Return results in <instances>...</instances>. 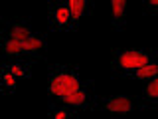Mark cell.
<instances>
[{"instance_id":"4fadbf2b","label":"cell","mask_w":158,"mask_h":119,"mask_svg":"<svg viewBox=\"0 0 158 119\" xmlns=\"http://www.w3.org/2000/svg\"><path fill=\"white\" fill-rule=\"evenodd\" d=\"M48 119H75V109L67 107V105H57V103H52L48 113Z\"/></svg>"},{"instance_id":"5bb4252c","label":"cell","mask_w":158,"mask_h":119,"mask_svg":"<svg viewBox=\"0 0 158 119\" xmlns=\"http://www.w3.org/2000/svg\"><path fill=\"white\" fill-rule=\"evenodd\" d=\"M142 99L150 105H154V101H158V76L152 79H146L144 89H142Z\"/></svg>"},{"instance_id":"6da1fadb","label":"cell","mask_w":158,"mask_h":119,"mask_svg":"<svg viewBox=\"0 0 158 119\" xmlns=\"http://www.w3.org/2000/svg\"><path fill=\"white\" fill-rule=\"evenodd\" d=\"M85 87H93V79H83L75 66H63V64L49 66L48 93L52 95L53 103H59L61 99L71 95L73 91H79V89H85Z\"/></svg>"},{"instance_id":"9a60e30c","label":"cell","mask_w":158,"mask_h":119,"mask_svg":"<svg viewBox=\"0 0 158 119\" xmlns=\"http://www.w3.org/2000/svg\"><path fill=\"white\" fill-rule=\"evenodd\" d=\"M146 14H158V0L146 2Z\"/></svg>"},{"instance_id":"277c9868","label":"cell","mask_w":158,"mask_h":119,"mask_svg":"<svg viewBox=\"0 0 158 119\" xmlns=\"http://www.w3.org/2000/svg\"><path fill=\"white\" fill-rule=\"evenodd\" d=\"M48 16H49V28L53 32H71V30H75V26L71 22L67 2H49Z\"/></svg>"},{"instance_id":"5b68a950","label":"cell","mask_w":158,"mask_h":119,"mask_svg":"<svg viewBox=\"0 0 158 119\" xmlns=\"http://www.w3.org/2000/svg\"><path fill=\"white\" fill-rule=\"evenodd\" d=\"M2 34L0 38H10V40H16V42L24 44L26 40H30L34 36L32 28H30V20L24 18V20H2Z\"/></svg>"},{"instance_id":"52a82bcc","label":"cell","mask_w":158,"mask_h":119,"mask_svg":"<svg viewBox=\"0 0 158 119\" xmlns=\"http://www.w3.org/2000/svg\"><path fill=\"white\" fill-rule=\"evenodd\" d=\"M22 46H24V50H26V56L30 60H34V58L42 60V52H44V46H46V36L34 32V36L30 40H26Z\"/></svg>"},{"instance_id":"7c38bea8","label":"cell","mask_w":158,"mask_h":119,"mask_svg":"<svg viewBox=\"0 0 158 119\" xmlns=\"http://www.w3.org/2000/svg\"><path fill=\"white\" fill-rule=\"evenodd\" d=\"M16 86H18V77L12 76V73L2 66V69H0V87H2V93L8 95V93L16 91Z\"/></svg>"},{"instance_id":"3957f363","label":"cell","mask_w":158,"mask_h":119,"mask_svg":"<svg viewBox=\"0 0 158 119\" xmlns=\"http://www.w3.org/2000/svg\"><path fill=\"white\" fill-rule=\"evenodd\" d=\"M154 105L142 103V97L135 95H113V97H99L97 99V109L109 111L117 117H125L127 113H132L136 109H152Z\"/></svg>"},{"instance_id":"9c48e42d","label":"cell","mask_w":158,"mask_h":119,"mask_svg":"<svg viewBox=\"0 0 158 119\" xmlns=\"http://www.w3.org/2000/svg\"><path fill=\"white\" fill-rule=\"evenodd\" d=\"M0 42H2V54L6 60H30L26 56V50H24V46L20 42H16V40H10V38H0Z\"/></svg>"},{"instance_id":"ba28073f","label":"cell","mask_w":158,"mask_h":119,"mask_svg":"<svg viewBox=\"0 0 158 119\" xmlns=\"http://www.w3.org/2000/svg\"><path fill=\"white\" fill-rule=\"evenodd\" d=\"M67 8H69L71 22H73V26H75V28H77L79 18L89 16V14L93 12V4L87 2V0H69V2H67Z\"/></svg>"},{"instance_id":"7a4b0ae2","label":"cell","mask_w":158,"mask_h":119,"mask_svg":"<svg viewBox=\"0 0 158 119\" xmlns=\"http://www.w3.org/2000/svg\"><path fill=\"white\" fill-rule=\"evenodd\" d=\"M158 62V52L156 50H127L118 48L113 52V76L121 77L125 73H132L142 69L148 64Z\"/></svg>"},{"instance_id":"8fae6325","label":"cell","mask_w":158,"mask_h":119,"mask_svg":"<svg viewBox=\"0 0 158 119\" xmlns=\"http://www.w3.org/2000/svg\"><path fill=\"white\" fill-rule=\"evenodd\" d=\"M158 76V62L154 64H148L144 66L142 69H138V72H132V73H125V76H121L123 79H152Z\"/></svg>"},{"instance_id":"30bf717a","label":"cell","mask_w":158,"mask_h":119,"mask_svg":"<svg viewBox=\"0 0 158 119\" xmlns=\"http://www.w3.org/2000/svg\"><path fill=\"white\" fill-rule=\"evenodd\" d=\"M127 2L125 0H113L111 2V10H113V28L117 32H123L127 24V14H125Z\"/></svg>"},{"instance_id":"8992f818","label":"cell","mask_w":158,"mask_h":119,"mask_svg":"<svg viewBox=\"0 0 158 119\" xmlns=\"http://www.w3.org/2000/svg\"><path fill=\"white\" fill-rule=\"evenodd\" d=\"M2 66L6 68L12 76H16L18 79L30 77V73H32V60H24V58H20V60H6Z\"/></svg>"}]
</instances>
